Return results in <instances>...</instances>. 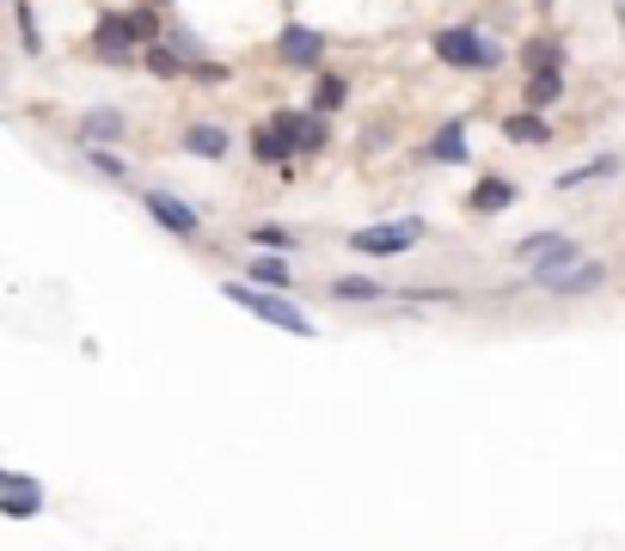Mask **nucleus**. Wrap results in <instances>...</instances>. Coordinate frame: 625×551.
Wrapping results in <instances>:
<instances>
[{
    "mask_svg": "<svg viewBox=\"0 0 625 551\" xmlns=\"http://www.w3.org/2000/svg\"><path fill=\"white\" fill-rule=\"evenodd\" d=\"M154 7H173V0H154Z\"/></svg>",
    "mask_w": 625,
    "mask_h": 551,
    "instance_id": "29",
    "label": "nucleus"
},
{
    "mask_svg": "<svg viewBox=\"0 0 625 551\" xmlns=\"http://www.w3.org/2000/svg\"><path fill=\"white\" fill-rule=\"evenodd\" d=\"M429 159H441V166H466V123H441L436 142H429Z\"/></svg>",
    "mask_w": 625,
    "mask_h": 551,
    "instance_id": "17",
    "label": "nucleus"
},
{
    "mask_svg": "<svg viewBox=\"0 0 625 551\" xmlns=\"http://www.w3.org/2000/svg\"><path fill=\"white\" fill-rule=\"evenodd\" d=\"M277 55H282L289 67H320V62H325V31H313V25H282Z\"/></svg>",
    "mask_w": 625,
    "mask_h": 551,
    "instance_id": "9",
    "label": "nucleus"
},
{
    "mask_svg": "<svg viewBox=\"0 0 625 551\" xmlns=\"http://www.w3.org/2000/svg\"><path fill=\"white\" fill-rule=\"evenodd\" d=\"M190 80H209V86H221L227 67H221V62H197V67H190Z\"/></svg>",
    "mask_w": 625,
    "mask_h": 551,
    "instance_id": "28",
    "label": "nucleus"
},
{
    "mask_svg": "<svg viewBox=\"0 0 625 551\" xmlns=\"http://www.w3.org/2000/svg\"><path fill=\"white\" fill-rule=\"evenodd\" d=\"M0 514H7V521L43 514V485L31 472H0Z\"/></svg>",
    "mask_w": 625,
    "mask_h": 551,
    "instance_id": "7",
    "label": "nucleus"
},
{
    "mask_svg": "<svg viewBox=\"0 0 625 551\" xmlns=\"http://www.w3.org/2000/svg\"><path fill=\"white\" fill-rule=\"evenodd\" d=\"M221 301L246 306L252 319H264V325H277V331H294V337H320V325H313V319H306L294 301H282L277 289H246V282H221Z\"/></svg>",
    "mask_w": 625,
    "mask_h": 551,
    "instance_id": "2",
    "label": "nucleus"
},
{
    "mask_svg": "<svg viewBox=\"0 0 625 551\" xmlns=\"http://www.w3.org/2000/svg\"><path fill=\"white\" fill-rule=\"evenodd\" d=\"M417 239H424V221H417V215H405V221H381V227L350 233V246H356L362 258H399V251H412Z\"/></svg>",
    "mask_w": 625,
    "mask_h": 551,
    "instance_id": "4",
    "label": "nucleus"
},
{
    "mask_svg": "<svg viewBox=\"0 0 625 551\" xmlns=\"http://www.w3.org/2000/svg\"><path fill=\"white\" fill-rule=\"evenodd\" d=\"M93 50L105 55V62H135V55H142V31H135V13H98Z\"/></svg>",
    "mask_w": 625,
    "mask_h": 551,
    "instance_id": "5",
    "label": "nucleus"
},
{
    "mask_svg": "<svg viewBox=\"0 0 625 551\" xmlns=\"http://www.w3.org/2000/svg\"><path fill=\"white\" fill-rule=\"evenodd\" d=\"M521 98H528V111H545L564 98V74L559 67H540V74H528V86H521Z\"/></svg>",
    "mask_w": 625,
    "mask_h": 551,
    "instance_id": "14",
    "label": "nucleus"
},
{
    "mask_svg": "<svg viewBox=\"0 0 625 551\" xmlns=\"http://www.w3.org/2000/svg\"><path fill=\"white\" fill-rule=\"evenodd\" d=\"M252 276H258V282H270V289H289V263H282V258H258Z\"/></svg>",
    "mask_w": 625,
    "mask_h": 551,
    "instance_id": "27",
    "label": "nucleus"
},
{
    "mask_svg": "<svg viewBox=\"0 0 625 551\" xmlns=\"http://www.w3.org/2000/svg\"><path fill=\"white\" fill-rule=\"evenodd\" d=\"M166 43H173V50L185 55L190 67H197V62H209V43H202V38H197V31H190V25H166Z\"/></svg>",
    "mask_w": 625,
    "mask_h": 551,
    "instance_id": "24",
    "label": "nucleus"
},
{
    "mask_svg": "<svg viewBox=\"0 0 625 551\" xmlns=\"http://www.w3.org/2000/svg\"><path fill=\"white\" fill-rule=\"evenodd\" d=\"M344 105H350V80L344 74H320V86H313V111L332 117V111H344Z\"/></svg>",
    "mask_w": 625,
    "mask_h": 551,
    "instance_id": "22",
    "label": "nucleus"
},
{
    "mask_svg": "<svg viewBox=\"0 0 625 551\" xmlns=\"http://www.w3.org/2000/svg\"><path fill=\"white\" fill-rule=\"evenodd\" d=\"M252 154L264 159V166H289V159H294V142L277 129V123H264V129H252Z\"/></svg>",
    "mask_w": 625,
    "mask_h": 551,
    "instance_id": "16",
    "label": "nucleus"
},
{
    "mask_svg": "<svg viewBox=\"0 0 625 551\" xmlns=\"http://www.w3.org/2000/svg\"><path fill=\"white\" fill-rule=\"evenodd\" d=\"M246 239H252L258 251H294V246H301V233H289V227H277V221L252 227V233H246Z\"/></svg>",
    "mask_w": 625,
    "mask_h": 551,
    "instance_id": "25",
    "label": "nucleus"
},
{
    "mask_svg": "<svg viewBox=\"0 0 625 551\" xmlns=\"http://www.w3.org/2000/svg\"><path fill=\"white\" fill-rule=\"evenodd\" d=\"M81 147H86V159H93V166H98V171H105V178H129V166H123V159H117V154H111V147H105V142H81Z\"/></svg>",
    "mask_w": 625,
    "mask_h": 551,
    "instance_id": "26",
    "label": "nucleus"
},
{
    "mask_svg": "<svg viewBox=\"0 0 625 551\" xmlns=\"http://www.w3.org/2000/svg\"><path fill=\"white\" fill-rule=\"evenodd\" d=\"M503 135L515 147H545V142H559V135H552V123H545V111H515V117L503 123Z\"/></svg>",
    "mask_w": 625,
    "mask_h": 551,
    "instance_id": "13",
    "label": "nucleus"
},
{
    "mask_svg": "<svg viewBox=\"0 0 625 551\" xmlns=\"http://www.w3.org/2000/svg\"><path fill=\"white\" fill-rule=\"evenodd\" d=\"M13 25H19V50H25V55H43V31H38L31 0H13Z\"/></svg>",
    "mask_w": 625,
    "mask_h": 551,
    "instance_id": "23",
    "label": "nucleus"
},
{
    "mask_svg": "<svg viewBox=\"0 0 625 551\" xmlns=\"http://www.w3.org/2000/svg\"><path fill=\"white\" fill-rule=\"evenodd\" d=\"M277 129L294 142V154H320V147L332 142V129H325V111H282Z\"/></svg>",
    "mask_w": 625,
    "mask_h": 551,
    "instance_id": "8",
    "label": "nucleus"
},
{
    "mask_svg": "<svg viewBox=\"0 0 625 551\" xmlns=\"http://www.w3.org/2000/svg\"><path fill=\"white\" fill-rule=\"evenodd\" d=\"M619 171V159L613 154H595L588 166H571V171H559V190H583V184H595V178H613Z\"/></svg>",
    "mask_w": 625,
    "mask_h": 551,
    "instance_id": "21",
    "label": "nucleus"
},
{
    "mask_svg": "<svg viewBox=\"0 0 625 551\" xmlns=\"http://www.w3.org/2000/svg\"><path fill=\"white\" fill-rule=\"evenodd\" d=\"M521 67L540 74V67H564V43L559 38H528L521 43Z\"/></svg>",
    "mask_w": 625,
    "mask_h": 551,
    "instance_id": "20",
    "label": "nucleus"
},
{
    "mask_svg": "<svg viewBox=\"0 0 625 551\" xmlns=\"http://www.w3.org/2000/svg\"><path fill=\"white\" fill-rule=\"evenodd\" d=\"M123 135V111H111V105H98V111H86L81 117V142H117Z\"/></svg>",
    "mask_w": 625,
    "mask_h": 551,
    "instance_id": "18",
    "label": "nucleus"
},
{
    "mask_svg": "<svg viewBox=\"0 0 625 551\" xmlns=\"http://www.w3.org/2000/svg\"><path fill=\"white\" fill-rule=\"evenodd\" d=\"M515 258L533 270V282H545V276H559L564 263H576V239H571V233H552V227H545V233H528V239H521Z\"/></svg>",
    "mask_w": 625,
    "mask_h": 551,
    "instance_id": "3",
    "label": "nucleus"
},
{
    "mask_svg": "<svg viewBox=\"0 0 625 551\" xmlns=\"http://www.w3.org/2000/svg\"><path fill=\"white\" fill-rule=\"evenodd\" d=\"M399 289H386V282H374V276H337L332 282V301H393Z\"/></svg>",
    "mask_w": 625,
    "mask_h": 551,
    "instance_id": "15",
    "label": "nucleus"
},
{
    "mask_svg": "<svg viewBox=\"0 0 625 551\" xmlns=\"http://www.w3.org/2000/svg\"><path fill=\"white\" fill-rule=\"evenodd\" d=\"M515 197H521V184H509L503 171H491L485 184H472V215H503V209H515Z\"/></svg>",
    "mask_w": 625,
    "mask_h": 551,
    "instance_id": "11",
    "label": "nucleus"
},
{
    "mask_svg": "<svg viewBox=\"0 0 625 551\" xmlns=\"http://www.w3.org/2000/svg\"><path fill=\"white\" fill-rule=\"evenodd\" d=\"M142 209L154 215V221H160L173 239H197L202 233V215L190 209V202H178L173 190H142Z\"/></svg>",
    "mask_w": 625,
    "mask_h": 551,
    "instance_id": "6",
    "label": "nucleus"
},
{
    "mask_svg": "<svg viewBox=\"0 0 625 551\" xmlns=\"http://www.w3.org/2000/svg\"><path fill=\"white\" fill-rule=\"evenodd\" d=\"M142 67H147V74H160V80H185V74H190V62L173 50V43H154V50H142Z\"/></svg>",
    "mask_w": 625,
    "mask_h": 551,
    "instance_id": "19",
    "label": "nucleus"
},
{
    "mask_svg": "<svg viewBox=\"0 0 625 551\" xmlns=\"http://www.w3.org/2000/svg\"><path fill=\"white\" fill-rule=\"evenodd\" d=\"M429 50L441 55V67H460V74H491V67H503V43L479 25H441L436 38H429Z\"/></svg>",
    "mask_w": 625,
    "mask_h": 551,
    "instance_id": "1",
    "label": "nucleus"
},
{
    "mask_svg": "<svg viewBox=\"0 0 625 551\" xmlns=\"http://www.w3.org/2000/svg\"><path fill=\"white\" fill-rule=\"evenodd\" d=\"M185 154H197V159H227V147H233V135L221 129V123H190L185 129Z\"/></svg>",
    "mask_w": 625,
    "mask_h": 551,
    "instance_id": "12",
    "label": "nucleus"
},
{
    "mask_svg": "<svg viewBox=\"0 0 625 551\" xmlns=\"http://www.w3.org/2000/svg\"><path fill=\"white\" fill-rule=\"evenodd\" d=\"M601 282H607V263L588 258V263H564L559 276H545L540 289L545 294H588V289H601Z\"/></svg>",
    "mask_w": 625,
    "mask_h": 551,
    "instance_id": "10",
    "label": "nucleus"
}]
</instances>
